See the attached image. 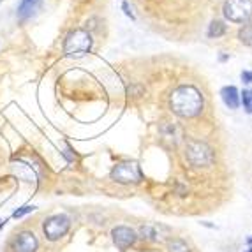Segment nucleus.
I'll use <instances>...</instances> for the list:
<instances>
[{
  "label": "nucleus",
  "mask_w": 252,
  "mask_h": 252,
  "mask_svg": "<svg viewBox=\"0 0 252 252\" xmlns=\"http://www.w3.org/2000/svg\"><path fill=\"white\" fill-rule=\"evenodd\" d=\"M168 235H169V227L162 226V224L148 222L139 227V236L145 240H150V242H160V240H164Z\"/></svg>",
  "instance_id": "nucleus-8"
},
{
  "label": "nucleus",
  "mask_w": 252,
  "mask_h": 252,
  "mask_svg": "<svg viewBox=\"0 0 252 252\" xmlns=\"http://www.w3.org/2000/svg\"><path fill=\"white\" fill-rule=\"evenodd\" d=\"M39 242L32 231H21L14 240V252H35Z\"/></svg>",
  "instance_id": "nucleus-9"
},
{
  "label": "nucleus",
  "mask_w": 252,
  "mask_h": 252,
  "mask_svg": "<svg viewBox=\"0 0 252 252\" xmlns=\"http://www.w3.org/2000/svg\"><path fill=\"white\" fill-rule=\"evenodd\" d=\"M13 168L14 171H16L18 177H21L23 180L27 182H35V173L34 169H32V166H29L27 162H23V160H14L13 159Z\"/></svg>",
  "instance_id": "nucleus-12"
},
{
  "label": "nucleus",
  "mask_w": 252,
  "mask_h": 252,
  "mask_svg": "<svg viewBox=\"0 0 252 252\" xmlns=\"http://www.w3.org/2000/svg\"><path fill=\"white\" fill-rule=\"evenodd\" d=\"M238 39L245 46H252V23H247V25H244V29H240Z\"/></svg>",
  "instance_id": "nucleus-16"
},
{
  "label": "nucleus",
  "mask_w": 252,
  "mask_h": 252,
  "mask_svg": "<svg viewBox=\"0 0 252 252\" xmlns=\"http://www.w3.org/2000/svg\"><path fill=\"white\" fill-rule=\"evenodd\" d=\"M226 34V25H224V21L220 20H214L208 27V35L210 37H220V35Z\"/></svg>",
  "instance_id": "nucleus-14"
},
{
  "label": "nucleus",
  "mask_w": 252,
  "mask_h": 252,
  "mask_svg": "<svg viewBox=\"0 0 252 252\" xmlns=\"http://www.w3.org/2000/svg\"><path fill=\"white\" fill-rule=\"evenodd\" d=\"M92 34L85 29H74L65 35L63 41V53L71 59H81L92 50Z\"/></svg>",
  "instance_id": "nucleus-2"
},
{
  "label": "nucleus",
  "mask_w": 252,
  "mask_h": 252,
  "mask_svg": "<svg viewBox=\"0 0 252 252\" xmlns=\"http://www.w3.org/2000/svg\"><path fill=\"white\" fill-rule=\"evenodd\" d=\"M34 210H35L34 205H25V206H21V208H18V210L13 214V217L14 219H20V217H23V215L30 214V212H34Z\"/></svg>",
  "instance_id": "nucleus-18"
},
{
  "label": "nucleus",
  "mask_w": 252,
  "mask_h": 252,
  "mask_svg": "<svg viewBox=\"0 0 252 252\" xmlns=\"http://www.w3.org/2000/svg\"><path fill=\"white\" fill-rule=\"evenodd\" d=\"M42 5V0H20L16 16L20 21H27L37 13Z\"/></svg>",
  "instance_id": "nucleus-10"
},
{
  "label": "nucleus",
  "mask_w": 252,
  "mask_h": 252,
  "mask_svg": "<svg viewBox=\"0 0 252 252\" xmlns=\"http://www.w3.org/2000/svg\"><path fill=\"white\" fill-rule=\"evenodd\" d=\"M220 97H222L224 104L229 109H236L240 106V94L236 87H224L220 90Z\"/></svg>",
  "instance_id": "nucleus-11"
},
{
  "label": "nucleus",
  "mask_w": 252,
  "mask_h": 252,
  "mask_svg": "<svg viewBox=\"0 0 252 252\" xmlns=\"http://www.w3.org/2000/svg\"><path fill=\"white\" fill-rule=\"evenodd\" d=\"M168 251L169 252H190L189 245H187V242H184V240L180 238H173L168 242Z\"/></svg>",
  "instance_id": "nucleus-15"
},
{
  "label": "nucleus",
  "mask_w": 252,
  "mask_h": 252,
  "mask_svg": "<svg viewBox=\"0 0 252 252\" xmlns=\"http://www.w3.org/2000/svg\"><path fill=\"white\" fill-rule=\"evenodd\" d=\"M222 13L233 23H247L252 18V0H226Z\"/></svg>",
  "instance_id": "nucleus-5"
},
{
  "label": "nucleus",
  "mask_w": 252,
  "mask_h": 252,
  "mask_svg": "<svg viewBox=\"0 0 252 252\" xmlns=\"http://www.w3.org/2000/svg\"><path fill=\"white\" fill-rule=\"evenodd\" d=\"M69 227H71V220H69L67 215H53V217L44 220L42 231H44L48 240L55 242V240L62 238V236L69 231Z\"/></svg>",
  "instance_id": "nucleus-6"
},
{
  "label": "nucleus",
  "mask_w": 252,
  "mask_h": 252,
  "mask_svg": "<svg viewBox=\"0 0 252 252\" xmlns=\"http://www.w3.org/2000/svg\"><path fill=\"white\" fill-rule=\"evenodd\" d=\"M169 106L173 113L182 118H192L201 113L203 109V95L196 87L190 85H182L173 90L169 97Z\"/></svg>",
  "instance_id": "nucleus-1"
},
{
  "label": "nucleus",
  "mask_w": 252,
  "mask_h": 252,
  "mask_svg": "<svg viewBox=\"0 0 252 252\" xmlns=\"http://www.w3.org/2000/svg\"><path fill=\"white\" fill-rule=\"evenodd\" d=\"M143 178V173L139 169L138 162L134 160H124L118 162L113 169H111V180H115L117 184L130 185V184H139Z\"/></svg>",
  "instance_id": "nucleus-4"
},
{
  "label": "nucleus",
  "mask_w": 252,
  "mask_h": 252,
  "mask_svg": "<svg viewBox=\"0 0 252 252\" xmlns=\"http://www.w3.org/2000/svg\"><path fill=\"white\" fill-rule=\"evenodd\" d=\"M247 244H249V245H251V247H252V236H249V238H247Z\"/></svg>",
  "instance_id": "nucleus-22"
},
{
  "label": "nucleus",
  "mask_w": 252,
  "mask_h": 252,
  "mask_svg": "<svg viewBox=\"0 0 252 252\" xmlns=\"http://www.w3.org/2000/svg\"><path fill=\"white\" fill-rule=\"evenodd\" d=\"M245 252H252V247H249V249H247V251H245Z\"/></svg>",
  "instance_id": "nucleus-23"
},
{
  "label": "nucleus",
  "mask_w": 252,
  "mask_h": 252,
  "mask_svg": "<svg viewBox=\"0 0 252 252\" xmlns=\"http://www.w3.org/2000/svg\"><path fill=\"white\" fill-rule=\"evenodd\" d=\"M62 154H63V157H65V159L69 160V162H74L76 157H74V152H72V148H71V147L65 148V152H62Z\"/></svg>",
  "instance_id": "nucleus-20"
},
{
  "label": "nucleus",
  "mask_w": 252,
  "mask_h": 252,
  "mask_svg": "<svg viewBox=\"0 0 252 252\" xmlns=\"http://www.w3.org/2000/svg\"><path fill=\"white\" fill-rule=\"evenodd\" d=\"M185 159L189 160L190 166L194 168H208L214 164V150H212L205 141L190 139L185 147Z\"/></svg>",
  "instance_id": "nucleus-3"
},
{
  "label": "nucleus",
  "mask_w": 252,
  "mask_h": 252,
  "mask_svg": "<svg viewBox=\"0 0 252 252\" xmlns=\"http://www.w3.org/2000/svg\"><path fill=\"white\" fill-rule=\"evenodd\" d=\"M242 80H244V83H252V71L242 72Z\"/></svg>",
  "instance_id": "nucleus-21"
},
{
  "label": "nucleus",
  "mask_w": 252,
  "mask_h": 252,
  "mask_svg": "<svg viewBox=\"0 0 252 252\" xmlns=\"http://www.w3.org/2000/svg\"><path fill=\"white\" fill-rule=\"evenodd\" d=\"M242 102H244V108L247 109V113H252V90H244Z\"/></svg>",
  "instance_id": "nucleus-17"
},
{
  "label": "nucleus",
  "mask_w": 252,
  "mask_h": 252,
  "mask_svg": "<svg viewBox=\"0 0 252 252\" xmlns=\"http://www.w3.org/2000/svg\"><path fill=\"white\" fill-rule=\"evenodd\" d=\"M111 236H113V244L117 245L120 251L129 249L130 245H134V242L138 240L134 229L129 226H117L113 231H111Z\"/></svg>",
  "instance_id": "nucleus-7"
},
{
  "label": "nucleus",
  "mask_w": 252,
  "mask_h": 252,
  "mask_svg": "<svg viewBox=\"0 0 252 252\" xmlns=\"http://www.w3.org/2000/svg\"><path fill=\"white\" fill-rule=\"evenodd\" d=\"M160 132L166 139H173V141H177L178 138L182 136V130L178 129L177 124H171V122H166L162 127H160Z\"/></svg>",
  "instance_id": "nucleus-13"
},
{
  "label": "nucleus",
  "mask_w": 252,
  "mask_h": 252,
  "mask_svg": "<svg viewBox=\"0 0 252 252\" xmlns=\"http://www.w3.org/2000/svg\"><path fill=\"white\" fill-rule=\"evenodd\" d=\"M122 9H124V13H126V16H129L130 20H136L134 13H132V9H130V5L127 4V2H124L122 4Z\"/></svg>",
  "instance_id": "nucleus-19"
}]
</instances>
